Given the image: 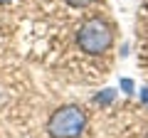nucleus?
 <instances>
[{
  "label": "nucleus",
  "instance_id": "obj_1",
  "mask_svg": "<svg viewBox=\"0 0 148 138\" xmlns=\"http://www.w3.org/2000/svg\"><path fill=\"white\" fill-rule=\"evenodd\" d=\"M74 42H77V49L84 57H104L114 49V42H116L114 25L101 15H89L77 27Z\"/></svg>",
  "mask_w": 148,
  "mask_h": 138
},
{
  "label": "nucleus",
  "instance_id": "obj_2",
  "mask_svg": "<svg viewBox=\"0 0 148 138\" xmlns=\"http://www.w3.org/2000/svg\"><path fill=\"white\" fill-rule=\"evenodd\" d=\"M84 128H86V113L77 104L54 109L47 121V133L52 138H79Z\"/></svg>",
  "mask_w": 148,
  "mask_h": 138
},
{
  "label": "nucleus",
  "instance_id": "obj_3",
  "mask_svg": "<svg viewBox=\"0 0 148 138\" xmlns=\"http://www.w3.org/2000/svg\"><path fill=\"white\" fill-rule=\"evenodd\" d=\"M114 99H116V91L114 89H104V91H99V94L94 96V101L99 106H109V104H114Z\"/></svg>",
  "mask_w": 148,
  "mask_h": 138
},
{
  "label": "nucleus",
  "instance_id": "obj_4",
  "mask_svg": "<svg viewBox=\"0 0 148 138\" xmlns=\"http://www.w3.org/2000/svg\"><path fill=\"white\" fill-rule=\"evenodd\" d=\"M119 86H121V91H123V94H133V89H136L133 79H128V77H123V79L119 81Z\"/></svg>",
  "mask_w": 148,
  "mask_h": 138
},
{
  "label": "nucleus",
  "instance_id": "obj_5",
  "mask_svg": "<svg viewBox=\"0 0 148 138\" xmlns=\"http://www.w3.org/2000/svg\"><path fill=\"white\" fill-rule=\"evenodd\" d=\"M69 8H89V5H94L96 0H64Z\"/></svg>",
  "mask_w": 148,
  "mask_h": 138
},
{
  "label": "nucleus",
  "instance_id": "obj_6",
  "mask_svg": "<svg viewBox=\"0 0 148 138\" xmlns=\"http://www.w3.org/2000/svg\"><path fill=\"white\" fill-rule=\"evenodd\" d=\"M141 101L148 106V89H141Z\"/></svg>",
  "mask_w": 148,
  "mask_h": 138
},
{
  "label": "nucleus",
  "instance_id": "obj_7",
  "mask_svg": "<svg viewBox=\"0 0 148 138\" xmlns=\"http://www.w3.org/2000/svg\"><path fill=\"white\" fill-rule=\"evenodd\" d=\"M10 3H15V0H0V5H10Z\"/></svg>",
  "mask_w": 148,
  "mask_h": 138
}]
</instances>
